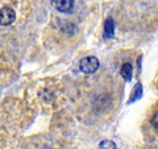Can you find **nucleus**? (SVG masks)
<instances>
[{
	"mask_svg": "<svg viewBox=\"0 0 158 149\" xmlns=\"http://www.w3.org/2000/svg\"><path fill=\"white\" fill-rule=\"evenodd\" d=\"M142 96V86H141V83H137L135 88H133V91L131 94V99L128 100V103H132V102H136L137 99H140Z\"/></svg>",
	"mask_w": 158,
	"mask_h": 149,
	"instance_id": "obj_4",
	"label": "nucleus"
},
{
	"mask_svg": "<svg viewBox=\"0 0 158 149\" xmlns=\"http://www.w3.org/2000/svg\"><path fill=\"white\" fill-rule=\"evenodd\" d=\"M79 69L85 74H94L99 69V59L94 56L82 58L79 62Z\"/></svg>",
	"mask_w": 158,
	"mask_h": 149,
	"instance_id": "obj_1",
	"label": "nucleus"
},
{
	"mask_svg": "<svg viewBox=\"0 0 158 149\" xmlns=\"http://www.w3.org/2000/svg\"><path fill=\"white\" fill-rule=\"evenodd\" d=\"M16 19V13L12 8L9 7H4L2 8V12H0V21H2V25H11Z\"/></svg>",
	"mask_w": 158,
	"mask_h": 149,
	"instance_id": "obj_2",
	"label": "nucleus"
},
{
	"mask_svg": "<svg viewBox=\"0 0 158 149\" xmlns=\"http://www.w3.org/2000/svg\"><path fill=\"white\" fill-rule=\"evenodd\" d=\"M52 4L58 12H62V13H70L74 8L73 0H56Z\"/></svg>",
	"mask_w": 158,
	"mask_h": 149,
	"instance_id": "obj_3",
	"label": "nucleus"
},
{
	"mask_svg": "<svg viewBox=\"0 0 158 149\" xmlns=\"http://www.w3.org/2000/svg\"><path fill=\"white\" fill-rule=\"evenodd\" d=\"M112 36H113V20L107 19L104 23V37L111 38Z\"/></svg>",
	"mask_w": 158,
	"mask_h": 149,
	"instance_id": "obj_6",
	"label": "nucleus"
},
{
	"mask_svg": "<svg viewBox=\"0 0 158 149\" xmlns=\"http://www.w3.org/2000/svg\"><path fill=\"white\" fill-rule=\"evenodd\" d=\"M152 126H153V128H154L156 131H158V112H156L154 115H153V117H152Z\"/></svg>",
	"mask_w": 158,
	"mask_h": 149,
	"instance_id": "obj_8",
	"label": "nucleus"
},
{
	"mask_svg": "<svg viewBox=\"0 0 158 149\" xmlns=\"http://www.w3.org/2000/svg\"><path fill=\"white\" fill-rule=\"evenodd\" d=\"M99 149H117L116 144L111 140H103L99 144Z\"/></svg>",
	"mask_w": 158,
	"mask_h": 149,
	"instance_id": "obj_7",
	"label": "nucleus"
},
{
	"mask_svg": "<svg viewBox=\"0 0 158 149\" xmlns=\"http://www.w3.org/2000/svg\"><path fill=\"white\" fill-rule=\"evenodd\" d=\"M132 73H133V67L131 63H124V65L121 66V77L124 78L125 81H131Z\"/></svg>",
	"mask_w": 158,
	"mask_h": 149,
	"instance_id": "obj_5",
	"label": "nucleus"
}]
</instances>
